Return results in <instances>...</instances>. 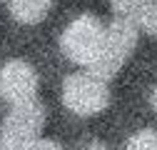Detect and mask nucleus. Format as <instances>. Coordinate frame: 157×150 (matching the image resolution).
Instances as JSON below:
<instances>
[{
	"label": "nucleus",
	"instance_id": "nucleus-1",
	"mask_svg": "<svg viewBox=\"0 0 157 150\" xmlns=\"http://www.w3.org/2000/svg\"><path fill=\"white\" fill-rule=\"evenodd\" d=\"M48 110L43 100H28L13 105L0 125V150H30L43 135Z\"/></svg>",
	"mask_w": 157,
	"mask_h": 150
},
{
	"label": "nucleus",
	"instance_id": "nucleus-2",
	"mask_svg": "<svg viewBox=\"0 0 157 150\" xmlns=\"http://www.w3.org/2000/svg\"><path fill=\"white\" fill-rule=\"evenodd\" d=\"M105 40H107V25H102V20L97 15L85 13V15H77L65 28L60 38V50L67 60L90 68L100 58Z\"/></svg>",
	"mask_w": 157,
	"mask_h": 150
},
{
	"label": "nucleus",
	"instance_id": "nucleus-3",
	"mask_svg": "<svg viewBox=\"0 0 157 150\" xmlns=\"http://www.w3.org/2000/svg\"><path fill=\"white\" fill-rule=\"evenodd\" d=\"M137 33H140V28L135 25V20H130V18H115L107 25V40H105L100 58L87 68V73L97 75L105 83L112 80L117 75V70L125 65V60L132 55V50L137 45Z\"/></svg>",
	"mask_w": 157,
	"mask_h": 150
},
{
	"label": "nucleus",
	"instance_id": "nucleus-4",
	"mask_svg": "<svg viewBox=\"0 0 157 150\" xmlns=\"http://www.w3.org/2000/svg\"><path fill=\"white\" fill-rule=\"evenodd\" d=\"M63 103L75 115H97L110 105V88L92 73H72L63 80Z\"/></svg>",
	"mask_w": 157,
	"mask_h": 150
},
{
	"label": "nucleus",
	"instance_id": "nucleus-5",
	"mask_svg": "<svg viewBox=\"0 0 157 150\" xmlns=\"http://www.w3.org/2000/svg\"><path fill=\"white\" fill-rule=\"evenodd\" d=\"M37 73L25 60H8L0 68V98L10 105H20L37 98Z\"/></svg>",
	"mask_w": 157,
	"mask_h": 150
},
{
	"label": "nucleus",
	"instance_id": "nucleus-6",
	"mask_svg": "<svg viewBox=\"0 0 157 150\" xmlns=\"http://www.w3.org/2000/svg\"><path fill=\"white\" fill-rule=\"evenodd\" d=\"M52 3L55 0H8V8H10V15L17 23L33 25V23H40L50 13Z\"/></svg>",
	"mask_w": 157,
	"mask_h": 150
},
{
	"label": "nucleus",
	"instance_id": "nucleus-7",
	"mask_svg": "<svg viewBox=\"0 0 157 150\" xmlns=\"http://www.w3.org/2000/svg\"><path fill=\"white\" fill-rule=\"evenodd\" d=\"M132 20L140 30L157 38V0H137Z\"/></svg>",
	"mask_w": 157,
	"mask_h": 150
},
{
	"label": "nucleus",
	"instance_id": "nucleus-8",
	"mask_svg": "<svg viewBox=\"0 0 157 150\" xmlns=\"http://www.w3.org/2000/svg\"><path fill=\"white\" fill-rule=\"evenodd\" d=\"M125 150H157V130L155 128H142L135 135H130Z\"/></svg>",
	"mask_w": 157,
	"mask_h": 150
},
{
	"label": "nucleus",
	"instance_id": "nucleus-9",
	"mask_svg": "<svg viewBox=\"0 0 157 150\" xmlns=\"http://www.w3.org/2000/svg\"><path fill=\"white\" fill-rule=\"evenodd\" d=\"M30 150H65L60 143H55V140H50V138H40V140H37Z\"/></svg>",
	"mask_w": 157,
	"mask_h": 150
},
{
	"label": "nucleus",
	"instance_id": "nucleus-10",
	"mask_svg": "<svg viewBox=\"0 0 157 150\" xmlns=\"http://www.w3.org/2000/svg\"><path fill=\"white\" fill-rule=\"evenodd\" d=\"M82 150H110L102 140H90V143H85L82 145Z\"/></svg>",
	"mask_w": 157,
	"mask_h": 150
},
{
	"label": "nucleus",
	"instance_id": "nucleus-11",
	"mask_svg": "<svg viewBox=\"0 0 157 150\" xmlns=\"http://www.w3.org/2000/svg\"><path fill=\"white\" fill-rule=\"evenodd\" d=\"M150 105H152V110L157 112V85L152 88V93H150Z\"/></svg>",
	"mask_w": 157,
	"mask_h": 150
},
{
	"label": "nucleus",
	"instance_id": "nucleus-12",
	"mask_svg": "<svg viewBox=\"0 0 157 150\" xmlns=\"http://www.w3.org/2000/svg\"><path fill=\"white\" fill-rule=\"evenodd\" d=\"M0 3H3V0H0Z\"/></svg>",
	"mask_w": 157,
	"mask_h": 150
}]
</instances>
